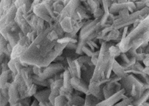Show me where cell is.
<instances>
[{
	"label": "cell",
	"instance_id": "6da1fadb",
	"mask_svg": "<svg viewBox=\"0 0 149 106\" xmlns=\"http://www.w3.org/2000/svg\"><path fill=\"white\" fill-rule=\"evenodd\" d=\"M52 24L38 34L20 57V61L29 66L46 67L62 55L55 50L57 43L51 36Z\"/></svg>",
	"mask_w": 149,
	"mask_h": 106
},
{
	"label": "cell",
	"instance_id": "7a4b0ae2",
	"mask_svg": "<svg viewBox=\"0 0 149 106\" xmlns=\"http://www.w3.org/2000/svg\"><path fill=\"white\" fill-rule=\"evenodd\" d=\"M113 44H116L113 42L105 41H103L101 44L98 61L95 66L94 73L91 80L99 82L102 79H107L105 73L112 58L109 54L108 48Z\"/></svg>",
	"mask_w": 149,
	"mask_h": 106
},
{
	"label": "cell",
	"instance_id": "3957f363",
	"mask_svg": "<svg viewBox=\"0 0 149 106\" xmlns=\"http://www.w3.org/2000/svg\"><path fill=\"white\" fill-rule=\"evenodd\" d=\"M100 19H89L86 20L80 30L78 36L79 40L87 42L95 39L99 33L106 26H101L100 23Z\"/></svg>",
	"mask_w": 149,
	"mask_h": 106
},
{
	"label": "cell",
	"instance_id": "277c9868",
	"mask_svg": "<svg viewBox=\"0 0 149 106\" xmlns=\"http://www.w3.org/2000/svg\"><path fill=\"white\" fill-rule=\"evenodd\" d=\"M16 11L17 8L13 3L9 10L0 17V33L6 40L8 33L21 31L15 21Z\"/></svg>",
	"mask_w": 149,
	"mask_h": 106
},
{
	"label": "cell",
	"instance_id": "5b68a950",
	"mask_svg": "<svg viewBox=\"0 0 149 106\" xmlns=\"http://www.w3.org/2000/svg\"><path fill=\"white\" fill-rule=\"evenodd\" d=\"M149 30V15L143 20H142L139 24L135 28H132L126 36L127 39L130 44L135 39L142 38L143 35Z\"/></svg>",
	"mask_w": 149,
	"mask_h": 106
},
{
	"label": "cell",
	"instance_id": "8992f818",
	"mask_svg": "<svg viewBox=\"0 0 149 106\" xmlns=\"http://www.w3.org/2000/svg\"><path fill=\"white\" fill-rule=\"evenodd\" d=\"M31 10L35 15L48 23L49 25L51 23L55 22L52 19L48 10L43 3L42 1H33Z\"/></svg>",
	"mask_w": 149,
	"mask_h": 106
},
{
	"label": "cell",
	"instance_id": "52a82bcc",
	"mask_svg": "<svg viewBox=\"0 0 149 106\" xmlns=\"http://www.w3.org/2000/svg\"><path fill=\"white\" fill-rule=\"evenodd\" d=\"M65 70V67L61 63L52 62L46 67L42 68V72L38 76L42 79L54 78V76Z\"/></svg>",
	"mask_w": 149,
	"mask_h": 106
},
{
	"label": "cell",
	"instance_id": "ba28073f",
	"mask_svg": "<svg viewBox=\"0 0 149 106\" xmlns=\"http://www.w3.org/2000/svg\"><path fill=\"white\" fill-rule=\"evenodd\" d=\"M15 21L19 27L21 31H22L26 36L27 33L33 31L31 26L23 17V13L20 7L17 9Z\"/></svg>",
	"mask_w": 149,
	"mask_h": 106
},
{
	"label": "cell",
	"instance_id": "9c48e42d",
	"mask_svg": "<svg viewBox=\"0 0 149 106\" xmlns=\"http://www.w3.org/2000/svg\"><path fill=\"white\" fill-rule=\"evenodd\" d=\"M122 89V87L119 82H108L102 88L104 99L108 98Z\"/></svg>",
	"mask_w": 149,
	"mask_h": 106
},
{
	"label": "cell",
	"instance_id": "30bf717a",
	"mask_svg": "<svg viewBox=\"0 0 149 106\" xmlns=\"http://www.w3.org/2000/svg\"><path fill=\"white\" fill-rule=\"evenodd\" d=\"M125 94V90L122 89L118 92L108 97V98L104 99V100L100 101L97 104V106H113L117 103L125 98V97L126 96Z\"/></svg>",
	"mask_w": 149,
	"mask_h": 106
},
{
	"label": "cell",
	"instance_id": "8fae6325",
	"mask_svg": "<svg viewBox=\"0 0 149 106\" xmlns=\"http://www.w3.org/2000/svg\"><path fill=\"white\" fill-rule=\"evenodd\" d=\"M70 84L74 90L80 91L84 94H88V84L82 79L77 77H73L70 79Z\"/></svg>",
	"mask_w": 149,
	"mask_h": 106
},
{
	"label": "cell",
	"instance_id": "7c38bea8",
	"mask_svg": "<svg viewBox=\"0 0 149 106\" xmlns=\"http://www.w3.org/2000/svg\"><path fill=\"white\" fill-rule=\"evenodd\" d=\"M104 86V85H100L99 82L90 80L88 84V92L100 101H102L104 100L102 92V88Z\"/></svg>",
	"mask_w": 149,
	"mask_h": 106
},
{
	"label": "cell",
	"instance_id": "4fadbf2b",
	"mask_svg": "<svg viewBox=\"0 0 149 106\" xmlns=\"http://www.w3.org/2000/svg\"><path fill=\"white\" fill-rule=\"evenodd\" d=\"M8 96L9 104L10 106L13 105L21 100L18 88L13 81L11 82L10 85L8 88Z\"/></svg>",
	"mask_w": 149,
	"mask_h": 106
},
{
	"label": "cell",
	"instance_id": "5bb4252c",
	"mask_svg": "<svg viewBox=\"0 0 149 106\" xmlns=\"http://www.w3.org/2000/svg\"><path fill=\"white\" fill-rule=\"evenodd\" d=\"M50 93L51 89L49 88H47L37 91L33 97L39 103H47L49 102V96Z\"/></svg>",
	"mask_w": 149,
	"mask_h": 106
},
{
	"label": "cell",
	"instance_id": "9a60e30c",
	"mask_svg": "<svg viewBox=\"0 0 149 106\" xmlns=\"http://www.w3.org/2000/svg\"><path fill=\"white\" fill-rule=\"evenodd\" d=\"M29 45H22L17 43L14 47H13L10 55V59H16L20 58L23 53L26 51Z\"/></svg>",
	"mask_w": 149,
	"mask_h": 106
},
{
	"label": "cell",
	"instance_id": "2e32d148",
	"mask_svg": "<svg viewBox=\"0 0 149 106\" xmlns=\"http://www.w3.org/2000/svg\"><path fill=\"white\" fill-rule=\"evenodd\" d=\"M129 6V1L125 3H119L117 1H113L111 6L109 9V12L111 14L116 15L119 12L123 9H127Z\"/></svg>",
	"mask_w": 149,
	"mask_h": 106
},
{
	"label": "cell",
	"instance_id": "e0dca14e",
	"mask_svg": "<svg viewBox=\"0 0 149 106\" xmlns=\"http://www.w3.org/2000/svg\"><path fill=\"white\" fill-rule=\"evenodd\" d=\"M15 76L16 75L12 73V72L9 69L2 72L0 75V89H2L5 88V86L8 82V81L12 78L13 80Z\"/></svg>",
	"mask_w": 149,
	"mask_h": 106
},
{
	"label": "cell",
	"instance_id": "ac0fdd59",
	"mask_svg": "<svg viewBox=\"0 0 149 106\" xmlns=\"http://www.w3.org/2000/svg\"><path fill=\"white\" fill-rule=\"evenodd\" d=\"M112 71L116 76L120 78L124 77L126 74L123 66L116 59L114 60Z\"/></svg>",
	"mask_w": 149,
	"mask_h": 106
},
{
	"label": "cell",
	"instance_id": "d6986e66",
	"mask_svg": "<svg viewBox=\"0 0 149 106\" xmlns=\"http://www.w3.org/2000/svg\"><path fill=\"white\" fill-rule=\"evenodd\" d=\"M84 98L80 97V96H77L72 93L71 97L68 101V103L70 106H84Z\"/></svg>",
	"mask_w": 149,
	"mask_h": 106
},
{
	"label": "cell",
	"instance_id": "ffe728a7",
	"mask_svg": "<svg viewBox=\"0 0 149 106\" xmlns=\"http://www.w3.org/2000/svg\"><path fill=\"white\" fill-rule=\"evenodd\" d=\"M19 40L20 38L18 32H9L6 34V40L12 46V48L18 43Z\"/></svg>",
	"mask_w": 149,
	"mask_h": 106
},
{
	"label": "cell",
	"instance_id": "44dd1931",
	"mask_svg": "<svg viewBox=\"0 0 149 106\" xmlns=\"http://www.w3.org/2000/svg\"><path fill=\"white\" fill-rule=\"evenodd\" d=\"M31 80H32L33 83L37 86L45 87L47 88H49L50 87V83L49 82L48 79H41L37 75H32Z\"/></svg>",
	"mask_w": 149,
	"mask_h": 106
},
{
	"label": "cell",
	"instance_id": "7402d4cb",
	"mask_svg": "<svg viewBox=\"0 0 149 106\" xmlns=\"http://www.w3.org/2000/svg\"><path fill=\"white\" fill-rule=\"evenodd\" d=\"M84 100V106H97V104L101 101L91 94H86Z\"/></svg>",
	"mask_w": 149,
	"mask_h": 106
},
{
	"label": "cell",
	"instance_id": "603a6c76",
	"mask_svg": "<svg viewBox=\"0 0 149 106\" xmlns=\"http://www.w3.org/2000/svg\"><path fill=\"white\" fill-rule=\"evenodd\" d=\"M12 1H0V17L4 15L10 8L12 3Z\"/></svg>",
	"mask_w": 149,
	"mask_h": 106
},
{
	"label": "cell",
	"instance_id": "cb8c5ba5",
	"mask_svg": "<svg viewBox=\"0 0 149 106\" xmlns=\"http://www.w3.org/2000/svg\"><path fill=\"white\" fill-rule=\"evenodd\" d=\"M148 98H149V89H147L140 96V97L139 99L133 101L132 104L134 105L143 104L144 103L147 101Z\"/></svg>",
	"mask_w": 149,
	"mask_h": 106
},
{
	"label": "cell",
	"instance_id": "d4e9b609",
	"mask_svg": "<svg viewBox=\"0 0 149 106\" xmlns=\"http://www.w3.org/2000/svg\"><path fill=\"white\" fill-rule=\"evenodd\" d=\"M72 76L69 71L67 69L63 71V86L65 89H72V87L70 84V79Z\"/></svg>",
	"mask_w": 149,
	"mask_h": 106
},
{
	"label": "cell",
	"instance_id": "484cf974",
	"mask_svg": "<svg viewBox=\"0 0 149 106\" xmlns=\"http://www.w3.org/2000/svg\"><path fill=\"white\" fill-rule=\"evenodd\" d=\"M108 52L110 56L115 59H116V58H118L122 54L119 48L116 46V44H113L109 47L108 48Z\"/></svg>",
	"mask_w": 149,
	"mask_h": 106
},
{
	"label": "cell",
	"instance_id": "4316f807",
	"mask_svg": "<svg viewBox=\"0 0 149 106\" xmlns=\"http://www.w3.org/2000/svg\"><path fill=\"white\" fill-rule=\"evenodd\" d=\"M37 91V85L33 83L30 86L28 87L26 91V98L33 96Z\"/></svg>",
	"mask_w": 149,
	"mask_h": 106
},
{
	"label": "cell",
	"instance_id": "83f0119b",
	"mask_svg": "<svg viewBox=\"0 0 149 106\" xmlns=\"http://www.w3.org/2000/svg\"><path fill=\"white\" fill-rule=\"evenodd\" d=\"M59 95V89H53L51 90V93L49 96V102L54 106V101L56 97Z\"/></svg>",
	"mask_w": 149,
	"mask_h": 106
},
{
	"label": "cell",
	"instance_id": "f1b7e54d",
	"mask_svg": "<svg viewBox=\"0 0 149 106\" xmlns=\"http://www.w3.org/2000/svg\"><path fill=\"white\" fill-rule=\"evenodd\" d=\"M68 103V100L64 96L59 95L55 100L54 106H65Z\"/></svg>",
	"mask_w": 149,
	"mask_h": 106
},
{
	"label": "cell",
	"instance_id": "f546056e",
	"mask_svg": "<svg viewBox=\"0 0 149 106\" xmlns=\"http://www.w3.org/2000/svg\"><path fill=\"white\" fill-rule=\"evenodd\" d=\"M87 2L90 8L91 14L93 13V12L100 7V1H87Z\"/></svg>",
	"mask_w": 149,
	"mask_h": 106
},
{
	"label": "cell",
	"instance_id": "4dcf8cb0",
	"mask_svg": "<svg viewBox=\"0 0 149 106\" xmlns=\"http://www.w3.org/2000/svg\"><path fill=\"white\" fill-rule=\"evenodd\" d=\"M144 43V40H143V38H139L135 39L132 42L131 48L134 50H137V48L140 47Z\"/></svg>",
	"mask_w": 149,
	"mask_h": 106
},
{
	"label": "cell",
	"instance_id": "1f68e13d",
	"mask_svg": "<svg viewBox=\"0 0 149 106\" xmlns=\"http://www.w3.org/2000/svg\"><path fill=\"white\" fill-rule=\"evenodd\" d=\"M8 43V41L3 36H1L0 38V55L4 54L5 51L7 50Z\"/></svg>",
	"mask_w": 149,
	"mask_h": 106
},
{
	"label": "cell",
	"instance_id": "d6a6232c",
	"mask_svg": "<svg viewBox=\"0 0 149 106\" xmlns=\"http://www.w3.org/2000/svg\"><path fill=\"white\" fill-rule=\"evenodd\" d=\"M101 5L102 6V8L104 12V13H109V9L110 6H111L112 3H113V1H101Z\"/></svg>",
	"mask_w": 149,
	"mask_h": 106
},
{
	"label": "cell",
	"instance_id": "836d02e7",
	"mask_svg": "<svg viewBox=\"0 0 149 106\" xmlns=\"http://www.w3.org/2000/svg\"><path fill=\"white\" fill-rule=\"evenodd\" d=\"M31 103V98L30 97H26L23 99H21L16 104H14L12 106H30Z\"/></svg>",
	"mask_w": 149,
	"mask_h": 106
},
{
	"label": "cell",
	"instance_id": "e575fe53",
	"mask_svg": "<svg viewBox=\"0 0 149 106\" xmlns=\"http://www.w3.org/2000/svg\"><path fill=\"white\" fill-rule=\"evenodd\" d=\"M63 79H59L58 80H55L54 81L51 85L49 87V89H60L61 87H62L63 86Z\"/></svg>",
	"mask_w": 149,
	"mask_h": 106
},
{
	"label": "cell",
	"instance_id": "d590c367",
	"mask_svg": "<svg viewBox=\"0 0 149 106\" xmlns=\"http://www.w3.org/2000/svg\"><path fill=\"white\" fill-rule=\"evenodd\" d=\"M15 61L14 59H9L7 64H8L9 69L12 72V73H13L15 75H16V74H17V72L15 68Z\"/></svg>",
	"mask_w": 149,
	"mask_h": 106
},
{
	"label": "cell",
	"instance_id": "8d00e7d4",
	"mask_svg": "<svg viewBox=\"0 0 149 106\" xmlns=\"http://www.w3.org/2000/svg\"><path fill=\"white\" fill-rule=\"evenodd\" d=\"M104 13V12L102 8L100 7V8H98L97 9H96L93 12V16L94 19H100Z\"/></svg>",
	"mask_w": 149,
	"mask_h": 106
},
{
	"label": "cell",
	"instance_id": "74e56055",
	"mask_svg": "<svg viewBox=\"0 0 149 106\" xmlns=\"http://www.w3.org/2000/svg\"><path fill=\"white\" fill-rule=\"evenodd\" d=\"M134 3L136 7V10H140L146 7V1H134Z\"/></svg>",
	"mask_w": 149,
	"mask_h": 106
},
{
	"label": "cell",
	"instance_id": "f35d334b",
	"mask_svg": "<svg viewBox=\"0 0 149 106\" xmlns=\"http://www.w3.org/2000/svg\"><path fill=\"white\" fill-rule=\"evenodd\" d=\"M82 51L84 54V55L85 54V55H87L88 56L91 57V56L93 54V51L89 48V47L86 44L85 45H84L82 48Z\"/></svg>",
	"mask_w": 149,
	"mask_h": 106
},
{
	"label": "cell",
	"instance_id": "ab89813d",
	"mask_svg": "<svg viewBox=\"0 0 149 106\" xmlns=\"http://www.w3.org/2000/svg\"><path fill=\"white\" fill-rule=\"evenodd\" d=\"M100 54V50L96 51H94L93 52V55L91 57V61L93 63V65L94 66H95L98 61V56Z\"/></svg>",
	"mask_w": 149,
	"mask_h": 106
},
{
	"label": "cell",
	"instance_id": "60d3db41",
	"mask_svg": "<svg viewBox=\"0 0 149 106\" xmlns=\"http://www.w3.org/2000/svg\"><path fill=\"white\" fill-rule=\"evenodd\" d=\"M130 12L127 9H123L118 12V17L120 19H124L128 17L130 15ZM118 18V19H119Z\"/></svg>",
	"mask_w": 149,
	"mask_h": 106
},
{
	"label": "cell",
	"instance_id": "b9f144b4",
	"mask_svg": "<svg viewBox=\"0 0 149 106\" xmlns=\"http://www.w3.org/2000/svg\"><path fill=\"white\" fill-rule=\"evenodd\" d=\"M119 57L120 58V59H121V62H122V63H129L130 62V58H129L127 56L126 53H122Z\"/></svg>",
	"mask_w": 149,
	"mask_h": 106
},
{
	"label": "cell",
	"instance_id": "7bdbcfd3",
	"mask_svg": "<svg viewBox=\"0 0 149 106\" xmlns=\"http://www.w3.org/2000/svg\"><path fill=\"white\" fill-rule=\"evenodd\" d=\"M77 48V44L75 43H68L65 47V49L69 50H72V51H76Z\"/></svg>",
	"mask_w": 149,
	"mask_h": 106
},
{
	"label": "cell",
	"instance_id": "ee69618b",
	"mask_svg": "<svg viewBox=\"0 0 149 106\" xmlns=\"http://www.w3.org/2000/svg\"><path fill=\"white\" fill-rule=\"evenodd\" d=\"M143 63L144 65V66L149 67V53L146 54L144 60L143 61Z\"/></svg>",
	"mask_w": 149,
	"mask_h": 106
},
{
	"label": "cell",
	"instance_id": "f6af8a7d",
	"mask_svg": "<svg viewBox=\"0 0 149 106\" xmlns=\"http://www.w3.org/2000/svg\"><path fill=\"white\" fill-rule=\"evenodd\" d=\"M6 57V55L5 54H3L2 55H0V75L2 73V66H1V64L2 62H3V60L5 59V58Z\"/></svg>",
	"mask_w": 149,
	"mask_h": 106
},
{
	"label": "cell",
	"instance_id": "bcb514c9",
	"mask_svg": "<svg viewBox=\"0 0 149 106\" xmlns=\"http://www.w3.org/2000/svg\"><path fill=\"white\" fill-rule=\"evenodd\" d=\"M144 42H149V30L142 37Z\"/></svg>",
	"mask_w": 149,
	"mask_h": 106
},
{
	"label": "cell",
	"instance_id": "7dc6e473",
	"mask_svg": "<svg viewBox=\"0 0 149 106\" xmlns=\"http://www.w3.org/2000/svg\"><path fill=\"white\" fill-rule=\"evenodd\" d=\"M143 73L149 76V67L148 66H144V68L143 70Z\"/></svg>",
	"mask_w": 149,
	"mask_h": 106
},
{
	"label": "cell",
	"instance_id": "c3c4849f",
	"mask_svg": "<svg viewBox=\"0 0 149 106\" xmlns=\"http://www.w3.org/2000/svg\"><path fill=\"white\" fill-rule=\"evenodd\" d=\"M38 104H39V102L37 100H34L33 101V103L30 104V106H39Z\"/></svg>",
	"mask_w": 149,
	"mask_h": 106
},
{
	"label": "cell",
	"instance_id": "681fc988",
	"mask_svg": "<svg viewBox=\"0 0 149 106\" xmlns=\"http://www.w3.org/2000/svg\"><path fill=\"white\" fill-rule=\"evenodd\" d=\"M144 53L145 54H148V53H149V42L148 43V44H147V45L146 46V47L145 48V49H144Z\"/></svg>",
	"mask_w": 149,
	"mask_h": 106
},
{
	"label": "cell",
	"instance_id": "f907efd6",
	"mask_svg": "<svg viewBox=\"0 0 149 106\" xmlns=\"http://www.w3.org/2000/svg\"><path fill=\"white\" fill-rule=\"evenodd\" d=\"M39 106H47L45 103H39Z\"/></svg>",
	"mask_w": 149,
	"mask_h": 106
},
{
	"label": "cell",
	"instance_id": "816d5d0a",
	"mask_svg": "<svg viewBox=\"0 0 149 106\" xmlns=\"http://www.w3.org/2000/svg\"><path fill=\"white\" fill-rule=\"evenodd\" d=\"M143 105H144V106H149V102H148V101H147V102L144 103L143 104Z\"/></svg>",
	"mask_w": 149,
	"mask_h": 106
},
{
	"label": "cell",
	"instance_id": "f5cc1de1",
	"mask_svg": "<svg viewBox=\"0 0 149 106\" xmlns=\"http://www.w3.org/2000/svg\"><path fill=\"white\" fill-rule=\"evenodd\" d=\"M128 106H144V105L143 104H140V105H134L130 104V105H129Z\"/></svg>",
	"mask_w": 149,
	"mask_h": 106
},
{
	"label": "cell",
	"instance_id": "db71d44e",
	"mask_svg": "<svg viewBox=\"0 0 149 106\" xmlns=\"http://www.w3.org/2000/svg\"><path fill=\"white\" fill-rule=\"evenodd\" d=\"M147 101H148V102H149V98H148V100H147Z\"/></svg>",
	"mask_w": 149,
	"mask_h": 106
}]
</instances>
